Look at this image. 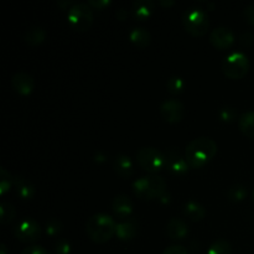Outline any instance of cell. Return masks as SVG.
Returning <instances> with one entry per match:
<instances>
[{
	"label": "cell",
	"mask_w": 254,
	"mask_h": 254,
	"mask_svg": "<svg viewBox=\"0 0 254 254\" xmlns=\"http://www.w3.org/2000/svg\"><path fill=\"white\" fill-rule=\"evenodd\" d=\"M217 153V144L207 136H200L188 144L185 149V158L189 165L193 169L202 168L212 160Z\"/></svg>",
	"instance_id": "1"
},
{
	"label": "cell",
	"mask_w": 254,
	"mask_h": 254,
	"mask_svg": "<svg viewBox=\"0 0 254 254\" xmlns=\"http://www.w3.org/2000/svg\"><path fill=\"white\" fill-rule=\"evenodd\" d=\"M117 223L111 216L106 213H96L91 216L86 223V231L88 237L96 243H104L116 235Z\"/></svg>",
	"instance_id": "2"
},
{
	"label": "cell",
	"mask_w": 254,
	"mask_h": 254,
	"mask_svg": "<svg viewBox=\"0 0 254 254\" xmlns=\"http://www.w3.org/2000/svg\"><path fill=\"white\" fill-rule=\"evenodd\" d=\"M133 191L141 200L159 198L166 190V181L158 174L141 176L133 183Z\"/></svg>",
	"instance_id": "3"
},
{
	"label": "cell",
	"mask_w": 254,
	"mask_h": 254,
	"mask_svg": "<svg viewBox=\"0 0 254 254\" xmlns=\"http://www.w3.org/2000/svg\"><path fill=\"white\" fill-rule=\"evenodd\" d=\"M183 24L186 31L193 36H202L210 26L208 14L201 7H190L183 15Z\"/></svg>",
	"instance_id": "4"
},
{
	"label": "cell",
	"mask_w": 254,
	"mask_h": 254,
	"mask_svg": "<svg viewBox=\"0 0 254 254\" xmlns=\"http://www.w3.org/2000/svg\"><path fill=\"white\" fill-rule=\"evenodd\" d=\"M250 69V59L242 51H233L225 57L222 71L228 78L240 79L247 74Z\"/></svg>",
	"instance_id": "5"
},
{
	"label": "cell",
	"mask_w": 254,
	"mask_h": 254,
	"mask_svg": "<svg viewBox=\"0 0 254 254\" xmlns=\"http://www.w3.org/2000/svg\"><path fill=\"white\" fill-rule=\"evenodd\" d=\"M67 17L74 30L87 31L93 22V11L88 2H76L68 9Z\"/></svg>",
	"instance_id": "6"
},
{
	"label": "cell",
	"mask_w": 254,
	"mask_h": 254,
	"mask_svg": "<svg viewBox=\"0 0 254 254\" xmlns=\"http://www.w3.org/2000/svg\"><path fill=\"white\" fill-rule=\"evenodd\" d=\"M136 160L144 170L150 174H156L166 165L165 154L153 146H144L139 149Z\"/></svg>",
	"instance_id": "7"
},
{
	"label": "cell",
	"mask_w": 254,
	"mask_h": 254,
	"mask_svg": "<svg viewBox=\"0 0 254 254\" xmlns=\"http://www.w3.org/2000/svg\"><path fill=\"white\" fill-rule=\"evenodd\" d=\"M14 235L21 242L32 243L39 240L41 235V227L32 218H24L14 227Z\"/></svg>",
	"instance_id": "8"
},
{
	"label": "cell",
	"mask_w": 254,
	"mask_h": 254,
	"mask_svg": "<svg viewBox=\"0 0 254 254\" xmlns=\"http://www.w3.org/2000/svg\"><path fill=\"white\" fill-rule=\"evenodd\" d=\"M160 113L161 117L168 123H178L183 119L184 114H185V107H184L183 102L179 101V99H165L160 104Z\"/></svg>",
	"instance_id": "9"
},
{
	"label": "cell",
	"mask_w": 254,
	"mask_h": 254,
	"mask_svg": "<svg viewBox=\"0 0 254 254\" xmlns=\"http://www.w3.org/2000/svg\"><path fill=\"white\" fill-rule=\"evenodd\" d=\"M164 154H165V166L174 175H184L190 168L185 155H181L180 151L176 150L175 148L168 149Z\"/></svg>",
	"instance_id": "10"
},
{
	"label": "cell",
	"mask_w": 254,
	"mask_h": 254,
	"mask_svg": "<svg viewBox=\"0 0 254 254\" xmlns=\"http://www.w3.org/2000/svg\"><path fill=\"white\" fill-rule=\"evenodd\" d=\"M210 41L216 49L225 50L233 44L235 35H233L232 30L228 29V27L218 26L211 31Z\"/></svg>",
	"instance_id": "11"
},
{
	"label": "cell",
	"mask_w": 254,
	"mask_h": 254,
	"mask_svg": "<svg viewBox=\"0 0 254 254\" xmlns=\"http://www.w3.org/2000/svg\"><path fill=\"white\" fill-rule=\"evenodd\" d=\"M11 86L15 89V92L22 94V96H27L34 89L35 82L31 74L24 71H19L11 77Z\"/></svg>",
	"instance_id": "12"
},
{
	"label": "cell",
	"mask_w": 254,
	"mask_h": 254,
	"mask_svg": "<svg viewBox=\"0 0 254 254\" xmlns=\"http://www.w3.org/2000/svg\"><path fill=\"white\" fill-rule=\"evenodd\" d=\"M112 210L122 220H129L133 213V202L127 195L119 193L112 201Z\"/></svg>",
	"instance_id": "13"
},
{
	"label": "cell",
	"mask_w": 254,
	"mask_h": 254,
	"mask_svg": "<svg viewBox=\"0 0 254 254\" xmlns=\"http://www.w3.org/2000/svg\"><path fill=\"white\" fill-rule=\"evenodd\" d=\"M166 233L173 241L184 240L189 235V226L181 218L173 217L166 225Z\"/></svg>",
	"instance_id": "14"
},
{
	"label": "cell",
	"mask_w": 254,
	"mask_h": 254,
	"mask_svg": "<svg viewBox=\"0 0 254 254\" xmlns=\"http://www.w3.org/2000/svg\"><path fill=\"white\" fill-rule=\"evenodd\" d=\"M113 168L114 170H116V173L124 179H128L133 175V161H131V159L129 158L128 155H126V154H119V155H117L116 158H114Z\"/></svg>",
	"instance_id": "15"
},
{
	"label": "cell",
	"mask_w": 254,
	"mask_h": 254,
	"mask_svg": "<svg viewBox=\"0 0 254 254\" xmlns=\"http://www.w3.org/2000/svg\"><path fill=\"white\" fill-rule=\"evenodd\" d=\"M14 186L22 200H31L35 196V186L24 176L14 175Z\"/></svg>",
	"instance_id": "16"
},
{
	"label": "cell",
	"mask_w": 254,
	"mask_h": 254,
	"mask_svg": "<svg viewBox=\"0 0 254 254\" xmlns=\"http://www.w3.org/2000/svg\"><path fill=\"white\" fill-rule=\"evenodd\" d=\"M155 4L151 0H135L131 4V12L138 20H146L154 12Z\"/></svg>",
	"instance_id": "17"
},
{
	"label": "cell",
	"mask_w": 254,
	"mask_h": 254,
	"mask_svg": "<svg viewBox=\"0 0 254 254\" xmlns=\"http://www.w3.org/2000/svg\"><path fill=\"white\" fill-rule=\"evenodd\" d=\"M136 223L131 220H123L122 222L117 223L116 235L121 241H129L135 237L136 235Z\"/></svg>",
	"instance_id": "18"
},
{
	"label": "cell",
	"mask_w": 254,
	"mask_h": 254,
	"mask_svg": "<svg viewBox=\"0 0 254 254\" xmlns=\"http://www.w3.org/2000/svg\"><path fill=\"white\" fill-rule=\"evenodd\" d=\"M184 215L191 221H201L206 216L205 206L201 205L197 201H188L183 206Z\"/></svg>",
	"instance_id": "19"
},
{
	"label": "cell",
	"mask_w": 254,
	"mask_h": 254,
	"mask_svg": "<svg viewBox=\"0 0 254 254\" xmlns=\"http://www.w3.org/2000/svg\"><path fill=\"white\" fill-rule=\"evenodd\" d=\"M129 39L131 40L133 44H135L139 47H146L151 41V35L145 27L136 26L133 27L129 32Z\"/></svg>",
	"instance_id": "20"
},
{
	"label": "cell",
	"mask_w": 254,
	"mask_h": 254,
	"mask_svg": "<svg viewBox=\"0 0 254 254\" xmlns=\"http://www.w3.org/2000/svg\"><path fill=\"white\" fill-rule=\"evenodd\" d=\"M238 126L247 138L254 139V111H247L241 114Z\"/></svg>",
	"instance_id": "21"
},
{
	"label": "cell",
	"mask_w": 254,
	"mask_h": 254,
	"mask_svg": "<svg viewBox=\"0 0 254 254\" xmlns=\"http://www.w3.org/2000/svg\"><path fill=\"white\" fill-rule=\"evenodd\" d=\"M45 39H46V31L41 26L29 27L24 34L25 42L29 45H32V46L41 44V42H44Z\"/></svg>",
	"instance_id": "22"
},
{
	"label": "cell",
	"mask_w": 254,
	"mask_h": 254,
	"mask_svg": "<svg viewBox=\"0 0 254 254\" xmlns=\"http://www.w3.org/2000/svg\"><path fill=\"white\" fill-rule=\"evenodd\" d=\"M247 196V189L242 184H233L227 191L228 200L232 202H240V201L245 200Z\"/></svg>",
	"instance_id": "23"
},
{
	"label": "cell",
	"mask_w": 254,
	"mask_h": 254,
	"mask_svg": "<svg viewBox=\"0 0 254 254\" xmlns=\"http://www.w3.org/2000/svg\"><path fill=\"white\" fill-rule=\"evenodd\" d=\"M207 254H232V246L227 240L221 238L210 246Z\"/></svg>",
	"instance_id": "24"
},
{
	"label": "cell",
	"mask_w": 254,
	"mask_h": 254,
	"mask_svg": "<svg viewBox=\"0 0 254 254\" xmlns=\"http://www.w3.org/2000/svg\"><path fill=\"white\" fill-rule=\"evenodd\" d=\"M16 216V210L14 206L9 202H2L0 205V222L2 225H7L11 222Z\"/></svg>",
	"instance_id": "25"
},
{
	"label": "cell",
	"mask_w": 254,
	"mask_h": 254,
	"mask_svg": "<svg viewBox=\"0 0 254 254\" xmlns=\"http://www.w3.org/2000/svg\"><path fill=\"white\" fill-rule=\"evenodd\" d=\"M14 185V175L9 173L5 168H0V195H5L10 188Z\"/></svg>",
	"instance_id": "26"
},
{
	"label": "cell",
	"mask_w": 254,
	"mask_h": 254,
	"mask_svg": "<svg viewBox=\"0 0 254 254\" xmlns=\"http://www.w3.org/2000/svg\"><path fill=\"white\" fill-rule=\"evenodd\" d=\"M166 87H168V91L170 93L179 94L185 88V82H184V79L180 76H173L168 79Z\"/></svg>",
	"instance_id": "27"
},
{
	"label": "cell",
	"mask_w": 254,
	"mask_h": 254,
	"mask_svg": "<svg viewBox=\"0 0 254 254\" xmlns=\"http://www.w3.org/2000/svg\"><path fill=\"white\" fill-rule=\"evenodd\" d=\"M218 117L223 122H232L237 117V111L232 106H225L218 111Z\"/></svg>",
	"instance_id": "28"
},
{
	"label": "cell",
	"mask_w": 254,
	"mask_h": 254,
	"mask_svg": "<svg viewBox=\"0 0 254 254\" xmlns=\"http://www.w3.org/2000/svg\"><path fill=\"white\" fill-rule=\"evenodd\" d=\"M46 233L50 236H56L57 233L61 232L62 222L56 217H51L46 222Z\"/></svg>",
	"instance_id": "29"
},
{
	"label": "cell",
	"mask_w": 254,
	"mask_h": 254,
	"mask_svg": "<svg viewBox=\"0 0 254 254\" xmlns=\"http://www.w3.org/2000/svg\"><path fill=\"white\" fill-rule=\"evenodd\" d=\"M54 251L56 254H69L71 252V245L66 240L56 241L54 246Z\"/></svg>",
	"instance_id": "30"
},
{
	"label": "cell",
	"mask_w": 254,
	"mask_h": 254,
	"mask_svg": "<svg viewBox=\"0 0 254 254\" xmlns=\"http://www.w3.org/2000/svg\"><path fill=\"white\" fill-rule=\"evenodd\" d=\"M163 254H189V252L184 246L174 245V246H169V247H166L165 250H164Z\"/></svg>",
	"instance_id": "31"
},
{
	"label": "cell",
	"mask_w": 254,
	"mask_h": 254,
	"mask_svg": "<svg viewBox=\"0 0 254 254\" xmlns=\"http://www.w3.org/2000/svg\"><path fill=\"white\" fill-rule=\"evenodd\" d=\"M21 254H50L46 248L42 246H29L22 251Z\"/></svg>",
	"instance_id": "32"
},
{
	"label": "cell",
	"mask_w": 254,
	"mask_h": 254,
	"mask_svg": "<svg viewBox=\"0 0 254 254\" xmlns=\"http://www.w3.org/2000/svg\"><path fill=\"white\" fill-rule=\"evenodd\" d=\"M88 5L91 7H94V9L103 10L108 5H111V0H89Z\"/></svg>",
	"instance_id": "33"
},
{
	"label": "cell",
	"mask_w": 254,
	"mask_h": 254,
	"mask_svg": "<svg viewBox=\"0 0 254 254\" xmlns=\"http://www.w3.org/2000/svg\"><path fill=\"white\" fill-rule=\"evenodd\" d=\"M243 14H245L246 20H247L250 24L254 25V1L251 2V4H248L247 6L245 7V11H243Z\"/></svg>",
	"instance_id": "34"
},
{
	"label": "cell",
	"mask_w": 254,
	"mask_h": 254,
	"mask_svg": "<svg viewBox=\"0 0 254 254\" xmlns=\"http://www.w3.org/2000/svg\"><path fill=\"white\" fill-rule=\"evenodd\" d=\"M240 40H241V44L245 45V46H251L254 41V35L250 31L242 32L240 36Z\"/></svg>",
	"instance_id": "35"
},
{
	"label": "cell",
	"mask_w": 254,
	"mask_h": 254,
	"mask_svg": "<svg viewBox=\"0 0 254 254\" xmlns=\"http://www.w3.org/2000/svg\"><path fill=\"white\" fill-rule=\"evenodd\" d=\"M116 16L118 17L119 20H126L127 16H128V11H127V10L124 9V7H121V9L117 10Z\"/></svg>",
	"instance_id": "36"
},
{
	"label": "cell",
	"mask_w": 254,
	"mask_h": 254,
	"mask_svg": "<svg viewBox=\"0 0 254 254\" xmlns=\"http://www.w3.org/2000/svg\"><path fill=\"white\" fill-rule=\"evenodd\" d=\"M159 201H160V202H163V203L170 202V193H169L168 191H165V192H164L163 195L159 197Z\"/></svg>",
	"instance_id": "37"
},
{
	"label": "cell",
	"mask_w": 254,
	"mask_h": 254,
	"mask_svg": "<svg viewBox=\"0 0 254 254\" xmlns=\"http://www.w3.org/2000/svg\"><path fill=\"white\" fill-rule=\"evenodd\" d=\"M71 4H72V2L68 1V0H67V1H57V5H59V6H61V7H64V9H66L67 6L71 7L72 6Z\"/></svg>",
	"instance_id": "38"
},
{
	"label": "cell",
	"mask_w": 254,
	"mask_h": 254,
	"mask_svg": "<svg viewBox=\"0 0 254 254\" xmlns=\"http://www.w3.org/2000/svg\"><path fill=\"white\" fill-rule=\"evenodd\" d=\"M160 5H163V6H170V5L174 4V0H169V1H165V0H160Z\"/></svg>",
	"instance_id": "39"
},
{
	"label": "cell",
	"mask_w": 254,
	"mask_h": 254,
	"mask_svg": "<svg viewBox=\"0 0 254 254\" xmlns=\"http://www.w3.org/2000/svg\"><path fill=\"white\" fill-rule=\"evenodd\" d=\"M0 254H7V247L5 243L0 245Z\"/></svg>",
	"instance_id": "40"
},
{
	"label": "cell",
	"mask_w": 254,
	"mask_h": 254,
	"mask_svg": "<svg viewBox=\"0 0 254 254\" xmlns=\"http://www.w3.org/2000/svg\"><path fill=\"white\" fill-rule=\"evenodd\" d=\"M253 198H254V190H253Z\"/></svg>",
	"instance_id": "41"
}]
</instances>
